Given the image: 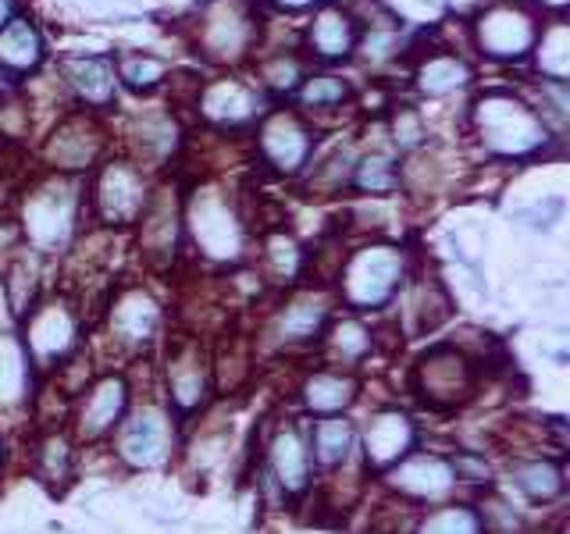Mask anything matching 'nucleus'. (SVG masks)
Here are the masks:
<instances>
[{
	"instance_id": "nucleus-1",
	"label": "nucleus",
	"mask_w": 570,
	"mask_h": 534,
	"mask_svg": "<svg viewBox=\"0 0 570 534\" xmlns=\"http://www.w3.org/2000/svg\"><path fill=\"white\" fill-rule=\"evenodd\" d=\"M478 364L456 346H435L414 364V392L435 409H453L474 399Z\"/></svg>"
},
{
	"instance_id": "nucleus-2",
	"label": "nucleus",
	"mask_w": 570,
	"mask_h": 534,
	"mask_svg": "<svg viewBox=\"0 0 570 534\" xmlns=\"http://www.w3.org/2000/svg\"><path fill=\"white\" fill-rule=\"evenodd\" d=\"M403 275V260L392 246H367L361 249L343 271V296L353 310H371L396 293Z\"/></svg>"
},
{
	"instance_id": "nucleus-3",
	"label": "nucleus",
	"mask_w": 570,
	"mask_h": 534,
	"mask_svg": "<svg viewBox=\"0 0 570 534\" xmlns=\"http://www.w3.org/2000/svg\"><path fill=\"white\" fill-rule=\"evenodd\" d=\"M481 139L499 154H528L546 142V125L513 97H489L478 103Z\"/></svg>"
},
{
	"instance_id": "nucleus-4",
	"label": "nucleus",
	"mask_w": 570,
	"mask_h": 534,
	"mask_svg": "<svg viewBox=\"0 0 570 534\" xmlns=\"http://www.w3.org/2000/svg\"><path fill=\"white\" fill-rule=\"evenodd\" d=\"M29 325H26V356L29 360L47 370L53 364H61L65 356L76 349L79 338V314L71 310V303L65 299H50L40 303V307H29Z\"/></svg>"
},
{
	"instance_id": "nucleus-5",
	"label": "nucleus",
	"mask_w": 570,
	"mask_h": 534,
	"mask_svg": "<svg viewBox=\"0 0 570 534\" xmlns=\"http://www.w3.org/2000/svg\"><path fill=\"white\" fill-rule=\"evenodd\" d=\"M118 456L129 467H157L171 453V414L165 406L142 403L118 424Z\"/></svg>"
},
{
	"instance_id": "nucleus-6",
	"label": "nucleus",
	"mask_w": 570,
	"mask_h": 534,
	"mask_svg": "<svg viewBox=\"0 0 570 534\" xmlns=\"http://www.w3.org/2000/svg\"><path fill=\"white\" fill-rule=\"evenodd\" d=\"M125 406H129V382L121 374H107L82 396L76 409V435L82 442L107 438L121 424Z\"/></svg>"
},
{
	"instance_id": "nucleus-7",
	"label": "nucleus",
	"mask_w": 570,
	"mask_h": 534,
	"mask_svg": "<svg viewBox=\"0 0 570 534\" xmlns=\"http://www.w3.org/2000/svg\"><path fill=\"white\" fill-rule=\"evenodd\" d=\"M210 385V360L193 338H178L168 353V396L178 414H189L207 399Z\"/></svg>"
},
{
	"instance_id": "nucleus-8",
	"label": "nucleus",
	"mask_w": 570,
	"mask_h": 534,
	"mask_svg": "<svg viewBox=\"0 0 570 534\" xmlns=\"http://www.w3.org/2000/svg\"><path fill=\"white\" fill-rule=\"evenodd\" d=\"M71 214H76V192L68 186H47L29 200L26 207V231L29 239L40 249L61 246L68 228H71Z\"/></svg>"
},
{
	"instance_id": "nucleus-9",
	"label": "nucleus",
	"mask_w": 570,
	"mask_h": 534,
	"mask_svg": "<svg viewBox=\"0 0 570 534\" xmlns=\"http://www.w3.org/2000/svg\"><path fill=\"white\" fill-rule=\"evenodd\" d=\"M147 207L142 175L129 165H111L97 182V210L107 225H129Z\"/></svg>"
},
{
	"instance_id": "nucleus-10",
	"label": "nucleus",
	"mask_w": 570,
	"mask_h": 534,
	"mask_svg": "<svg viewBox=\"0 0 570 534\" xmlns=\"http://www.w3.org/2000/svg\"><path fill=\"white\" fill-rule=\"evenodd\" d=\"M389 485L396 488V495L414 498V503H432V498H445L453 492L456 474L439 456H406L392 463Z\"/></svg>"
},
{
	"instance_id": "nucleus-11",
	"label": "nucleus",
	"mask_w": 570,
	"mask_h": 534,
	"mask_svg": "<svg viewBox=\"0 0 570 534\" xmlns=\"http://www.w3.org/2000/svg\"><path fill=\"white\" fill-rule=\"evenodd\" d=\"M267 467H272V477L278 481V488L285 495H299L311 485V449L307 438L296 424L278 427V435L267 445Z\"/></svg>"
},
{
	"instance_id": "nucleus-12",
	"label": "nucleus",
	"mask_w": 570,
	"mask_h": 534,
	"mask_svg": "<svg viewBox=\"0 0 570 534\" xmlns=\"http://www.w3.org/2000/svg\"><path fill=\"white\" fill-rule=\"evenodd\" d=\"M410 449H414V424L400 409H385V414H379L367 424V438H364L367 467L385 471L392 463H400Z\"/></svg>"
},
{
	"instance_id": "nucleus-13",
	"label": "nucleus",
	"mask_w": 570,
	"mask_h": 534,
	"mask_svg": "<svg viewBox=\"0 0 570 534\" xmlns=\"http://www.w3.org/2000/svg\"><path fill=\"white\" fill-rule=\"evenodd\" d=\"M160 328V307L150 293L129 289L111 307V335L121 346H147Z\"/></svg>"
},
{
	"instance_id": "nucleus-14",
	"label": "nucleus",
	"mask_w": 570,
	"mask_h": 534,
	"mask_svg": "<svg viewBox=\"0 0 570 534\" xmlns=\"http://www.w3.org/2000/svg\"><path fill=\"white\" fill-rule=\"evenodd\" d=\"M261 150L278 171H299L311 157V136L293 115H275L261 132Z\"/></svg>"
},
{
	"instance_id": "nucleus-15",
	"label": "nucleus",
	"mask_w": 570,
	"mask_h": 534,
	"mask_svg": "<svg viewBox=\"0 0 570 534\" xmlns=\"http://www.w3.org/2000/svg\"><path fill=\"white\" fill-rule=\"evenodd\" d=\"M193 231H196V243H200L204 254H210V257H236L239 254V225L225 210L222 200L196 204Z\"/></svg>"
},
{
	"instance_id": "nucleus-16",
	"label": "nucleus",
	"mask_w": 570,
	"mask_h": 534,
	"mask_svg": "<svg viewBox=\"0 0 570 534\" xmlns=\"http://www.w3.org/2000/svg\"><path fill=\"white\" fill-rule=\"evenodd\" d=\"M97 154H100V129L86 118L65 121L47 147V157L58 168H89Z\"/></svg>"
},
{
	"instance_id": "nucleus-17",
	"label": "nucleus",
	"mask_w": 570,
	"mask_h": 534,
	"mask_svg": "<svg viewBox=\"0 0 570 534\" xmlns=\"http://www.w3.org/2000/svg\"><path fill=\"white\" fill-rule=\"evenodd\" d=\"M534 40L531 18L513 11V8H499L492 14L481 18V43H485L489 53H499V58H517L524 53Z\"/></svg>"
},
{
	"instance_id": "nucleus-18",
	"label": "nucleus",
	"mask_w": 570,
	"mask_h": 534,
	"mask_svg": "<svg viewBox=\"0 0 570 534\" xmlns=\"http://www.w3.org/2000/svg\"><path fill=\"white\" fill-rule=\"evenodd\" d=\"M249 43V18L246 11L232 0V4H218L210 11V18L204 22V47L214 53V58H239Z\"/></svg>"
},
{
	"instance_id": "nucleus-19",
	"label": "nucleus",
	"mask_w": 570,
	"mask_h": 534,
	"mask_svg": "<svg viewBox=\"0 0 570 534\" xmlns=\"http://www.w3.org/2000/svg\"><path fill=\"white\" fill-rule=\"evenodd\" d=\"M353 399H356V382H353V374L321 367V370L311 374L307 382H303V403H307L311 414L335 417V414H343V409H346Z\"/></svg>"
},
{
	"instance_id": "nucleus-20",
	"label": "nucleus",
	"mask_w": 570,
	"mask_h": 534,
	"mask_svg": "<svg viewBox=\"0 0 570 534\" xmlns=\"http://www.w3.org/2000/svg\"><path fill=\"white\" fill-rule=\"evenodd\" d=\"M353 445H356V432H353V424L343 414L314 421L311 438H307L311 459L317 463V467H328V471L343 467V463L350 459V453H353Z\"/></svg>"
},
{
	"instance_id": "nucleus-21",
	"label": "nucleus",
	"mask_w": 570,
	"mask_h": 534,
	"mask_svg": "<svg viewBox=\"0 0 570 534\" xmlns=\"http://www.w3.org/2000/svg\"><path fill=\"white\" fill-rule=\"evenodd\" d=\"M325 320H328V307L325 299H296L289 303L278 320H275V335L282 346H299V343H314V338H321V332H325Z\"/></svg>"
},
{
	"instance_id": "nucleus-22",
	"label": "nucleus",
	"mask_w": 570,
	"mask_h": 534,
	"mask_svg": "<svg viewBox=\"0 0 570 534\" xmlns=\"http://www.w3.org/2000/svg\"><path fill=\"white\" fill-rule=\"evenodd\" d=\"M142 249L150 257H171L175 254V239H178V218H175V204L168 196H157L142 207Z\"/></svg>"
},
{
	"instance_id": "nucleus-23",
	"label": "nucleus",
	"mask_w": 570,
	"mask_h": 534,
	"mask_svg": "<svg viewBox=\"0 0 570 534\" xmlns=\"http://www.w3.org/2000/svg\"><path fill=\"white\" fill-rule=\"evenodd\" d=\"M510 481L531 503H549L563 492V467L549 459H517L510 467Z\"/></svg>"
},
{
	"instance_id": "nucleus-24",
	"label": "nucleus",
	"mask_w": 570,
	"mask_h": 534,
	"mask_svg": "<svg viewBox=\"0 0 570 534\" xmlns=\"http://www.w3.org/2000/svg\"><path fill=\"white\" fill-rule=\"evenodd\" d=\"M40 58H43L40 32H36L26 18H11V22L0 29V61H4L8 68L26 71Z\"/></svg>"
},
{
	"instance_id": "nucleus-25",
	"label": "nucleus",
	"mask_w": 570,
	"mask_h": 534,
	"mask_svg": "<svg viewBox=\"0 0 570 534\" xmlns=\"http://www.w3.org/2000/svg\"><path fill=\"white\" fill-rule=\"evenodd\" d=\"M68 79L79 89L86 103H111L115 97V68L104 58H86V61H68Z\"/></svg>"
},
{
	"instance_id": "nucleus-26",
	"label": "nucleus",
	"mask_w": 570,
	"mask_h": 534,
	"mask_svg": "<svg viewBox=\"0 0 570 534\" xmlns=\"http://www.w3.org/2000/svg\"><path fill=\"white\" fill-rule=\"evenodd\" d=\"M374 343V335L361 325V320H338L335 328H328L325 335V353H328V360L335 367H353V364H361V356L371 349Z\"/></svg>"
},
{
	"instance_id": "nucleus-27",
	"label": "nucleus",
	"mask_w": 570,
	"mask_h": 534,
	"mask_svg": "<svg viewBox=\"0 0 570 534\" xmlns=\"http://www.w3.org/2000/svg\"><path fill=\"white\" fill-rule=\"evenodd\" d=\"M71 463H76V453H71V442L65 435L50 432L47 438H40V445H36L32 467L47 485H65V481H71Z\"/></svg>"
},
{
	"instance_id": "nucleus-28",
	"label": "nucleus",
	"mask_w": 570,
	"mask_h": 534,
	"mask_svg": "<svg viewBox=\"0 0 570 534\" xmlns=\"http://www.w3.org/2000/svg\"><path fill=\"white\" fill-rule=\"evenodd\" d=\"M254 93L243 82H218L204 93V111L214 121H243L254 115Z\"/></svg>"
},
{
	"instance_id": "nucleus-29",
	"label": "nucleus",
	"mask_w": 570,
	"mask_h": 534,
	"mask_svg": "<svg viewBox=\"0 0 570 534\" xmlns=\"http://www.w3.org/2000/svg\"><path fill=\"white\" fill-rule=\"evenodd\" d=\"M26 378H29V356L14 338L4 335L0 338V406H8L22 396Z\"/></svg>"
},
{
	"instance_id": "nucleus-30",
	"label": "nucleus",
	"mask_w": 570,
	"mask_h": 534,
	"mask_svg": "<svg viewBox=\"0 0 570 534\" xmlns=\"http://www.w3.org/2000/svg\"><path fill=\"white\" fill-rule=\"evenodd\" d=\"M414 534H485V524L471 506H445L428 513Z\"/></svg>"
},
{
	"instance_id": "nucleus-31",
	"label": "nucleus",
	"mask_w": 570,
	"mask_h": 534,
	"mask_svg": "<svg viewBox=\"0 0 570 534\" xmlns=\"http://www.w3.org/2000/svg\"><path fill=\"white\" fill-rule=\"evenodd\" d=\"M311 43H314L317 53H325V58H338V53H346L353 47L350 18L338 14V11H325L311 29Z\"/></svg>"
},
{
	"instance_id": "nucleus-32",
	"label": "nucleus",
	"mask_w": 570,
	"mask_h": 534,
	"mask_svg": "<svg viewBox=\"0 0 570 534\" xmlns=\"http://www.w3.org/2000/svg\"><path fill=\"white\" fill-rule=\"evenodd\" d=\"M468 82V68L453 58H435L421 68V86L428 93H450V89Z\"/></svg>"
},
{
	"instance_id": "nucleus-33",
	"label": "nucleus",
	"mask_w": 570,
	"mask_h": 534,
	"mask_svg": "<svg viewBox=\"0 0 570 534\" xmlns=\"http://www.w3.org/2000/svg\"><path fill=\"white\" fill-rule=\"evenodd\" d=\"M353 182L361 189H371V192H389L392 186H396V165L382 154L364 157L361 168H356V175H353Z\"/></svg>"
},
{
	"instance_id": "nucleus-34",
	"label": "nucleus",
	"mask_w": 570,
	"mask_h": 534,
	"mask_svg": "<svg viewBox=\"0 0 570 534\" xmlns=\"http://www.w3.org/2000/svg\"><path fill=\"white\" fill-rule=\"evenodd\" d=\"M346 82L335 79V76H321V79H311L307 89H303V103L307 107H332V103H343L346 100Z\"/></svg>"
},
{
	"instance_id": "nucleus-35",
	"label": "nucleus",
	"mask_w": 570,
	"mask_h": 534,
	"mask_svg": "<svg viewBox=\"0 0 570 534\" xmlns=\"http://www.w3.org/2000/svg\"><path fill=\"white\" fill-rule=\"evenodd\" d=\"M160 71L165 68H160V61H154V58H125L121 61V79L136 89H150L160 79Z\"/></svg>"
},
{
	"instance_id": "nucleus-36",
	"label": "nucleus",
	"mask_w": 570,
	"mask_h": 534,
	"mask_svg": "<svg viewBox=\"0 0 570 534\" xmlns=\"http://www.w3.org/2000/svg\"><path fill=\"white\" fill-rule=\"evenodd\" d=\"M264 79L272 82L275 89H293L296 79H299V65H296L293 58H289V61L278 58V61H272V65L264 68Z\"/></svg>"
},
{
	"instance_id": "nucleus-37",
	"label": "nucleus",
	"mask_w": 570,
	"mask_h": 534,
	"mask_svg": "<svg viewBox=\"0 0 570 534\" xmlns=\"http://www.w3.org/2000/svg\"><path fill=\"white\" fill-rule=\"evenodd\" d=\"M11 22V0H0V29Z\"/></svg>"
},
{
	"instance_id": "nucleus-38",
	"label": "nucleus",
	"mask_w": 570,
	"mask_h": 534,
	"mask_svg": "<svg viewBox=\"0 0 570 534\" xmlns=\"http://www.w3.org/2000/svg\"><path fill=\"white\" fill-rule=\"evenodd\" d=\"M278 4H285V8H303V4H311V0H278Z\"/></svg>"
},
{
	"instance_id": "nucleus-39",
	"label": "nucleus",
	"mask_w": 570,
	"mask_h": 534,
	"mask_svg": "<svg viewBox=\"0 0 570 534\" xmlns=\"http://www.w3.org/2000/svg\"><path fill=\"white\" fill-rule=\"evenodd\" d=\"M0 459H4V438H0Z\"/></svg>"
},
{
	"instance_id": "nucleus-40",
	"label": "nucleus",
	"mask_w": 570,
	"mask_h": 534,
	"mask_svg": "<svg viewBox=\"0 0 570 534\" xmlns=\"http://www.w3.org/2000/svg\"><path fill=\"white\" fill-rule=\"evenodd\" d=\"M549 4H563V0H549Z\"/></svg>"
},
{
	"instance_id": "nucleus-41",
	"label": "nucleus",
	"mask_w": 570,
	"mask_h": 534,
	"mask_svg": "<svg viewBox=\"0 0 570 534\" xmlns=\"http://www.w3.org/2000/svg\"><path fill=\"white\" fill-rule=\"evenodd\" d=\"M0 89H4V86H0Z\"/></svg>"
}]
</instances>
